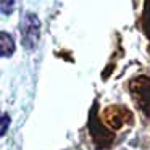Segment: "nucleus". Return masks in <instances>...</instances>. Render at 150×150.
<instances>
[{
    "instance_id": "2",
    "label": "nucleus",
    "mask_w": 150,
    "mask_h": 150,
    "mask_svg": "<svg viewBox=\"0 0 150 150\" xmlns=\"http://www.w3.org/2000/svg\"><path fill=\"white\" fill-rule=\"evenodd\" d=\"M131 92L136 105L145 115H150V79L139 78L131 82Z\"/></svg>"
},
{
    "instance_id": "3",
    "label": "nucleus",
    "mask_w": 150,
    "mask_h": 150,
    "mask_svg": "<svg viewBox=\"0 0 150 150\" xmlns=\"http://www.w3.org/2000/svg\"><path fill=\"white\" fill-rule=\"evenodd\" d=\"M127 120H132V116H131V113L126 110V108L123 107H111L107 110V113H105V120H107V123L113 124L115 127H120L121 124H124V121Z\"/></svg>"
},
{
    "instance_id": "6",
    "label": "nucleus",
    "mask_w": 150,
    "mask_h": 150,
    "mask_svg": "<svg viewBox=\"0 0 150 150\" xmlns=\"http://www.w3.org/2000/svg\"><path fill=\"white\" fill-rule=\"evenodd\" d=\"M15 7V0H2V13L4 15H10L13 11Z\"/></svg>"
},
{
    "instance_id": "4",
    "label": "nucleus",
    "mask_w": 150,
    "mask_h": 150,
    "mask_svg": "<svg viewBox=\"0 0 150 150\" xmlns=\"http://www.w3.org/2000/svg\"><path fill=\"white\" fill-rule=\"evenodd\" d=\"M0 37H2V57H4V58H7V57H10L11 53L15 52L13 37H11L10 34H7L5 31H2Z\"/></svg>"
},
{
    "instance_id": "5",
    "label": "nucleus",
    "mask_w": 150,
    "mask_h": 150,
    "mask_svg": "<svg viewBox=\"0 0 150 150\" xmlns=\"http://www.w3.org/2000/svg\"><path fill=\"white\" fill-rule=\"evenodd\" d=\"M142 29L150 40V0H145V7L142 13Z\"/></svg>"
},
{
    "instance_id": "1",
    "label": "nucleus",
    "mask_w": 150,
    "mask_h": 150,
    "mask_svg": "<svg viewBox=\"0 0 150 150\" xmlns=\"http://www.w3.org/2000/svg\"><path fill=\"white\" fill-rule=\"evenodd\" d=\"M21 31V39L26 49H36L37 40H39V33H40V23L34 13H26L20 24Z\"/></svg>"
},
{
    "instance_id": "7",
    "label": "nucleus",
    "mask_w": 150,
    "mask_h": 150,
    "mask_svg": "<svg viewBox=\"0 0 150 150\" xmlns=\"http://www.w3.org/2000/svg\"><path fill=\"white\" fill-rule=\"evenodd\" d=\"M8 123H10V118H8V115H7V113H2V136H5V132H7Z\"/></svg>"
}]
</instances>
